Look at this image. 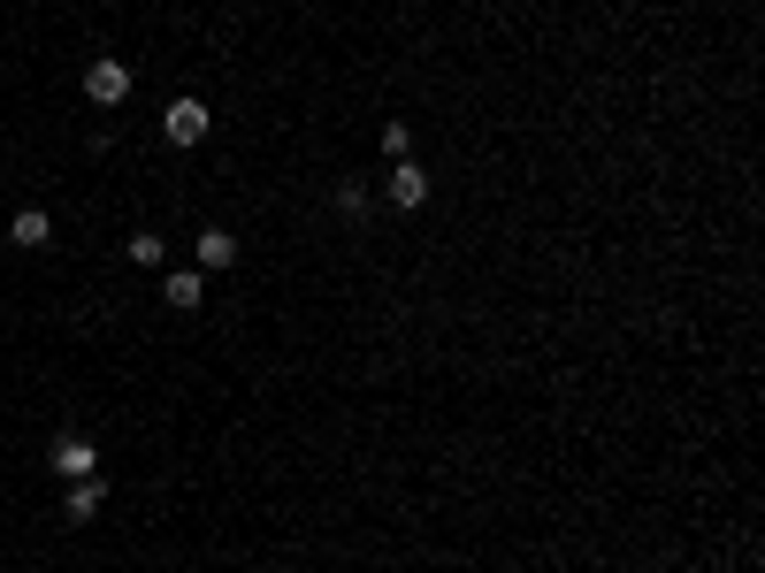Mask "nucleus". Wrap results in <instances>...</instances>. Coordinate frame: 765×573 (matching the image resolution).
<instances>
[{"label":"nucleus","instance_id":"f257e3e1","mask_svg":"<svg viewBox=\"0 0 765 573\" xmlns=\"http://www.w3.org/2000/svg\"><path fill=\"white\" fill-rule=\"evenodd\" d=\"M207 131H215L207 100H168V115H161V139L168 145H207Z\"/></svg>","mask_w":765,"mask_h":573},{"label":"nucleus","instance_id":"f03ea898","mask_svg":"<svg viewBox=\"0 0 765 573\" xmlns=\"http://www.w3.org/2000/svg\"><path fill=\"white\" fill-rule=\"evenodd\" d=\"M85 100H92V108H123V100H131V69H123L116 54H100V62L85 69Z\"/></svg>","mask_w":765,"mask_h":573},{"label":"nucleus","instance_id":"7ed1b4c3","mask_svg":"<svg viewBox=\"0 0 765 573\" xmlns=\"http://www.w3.org/2000/svg\"><path fill=\"white\" fill-rule=\"evenodd\" d=\"M54 474H69V482H85V474H100V451H92L85 436H62V443H54Z\"/></svg>","mask_w":765,"mask_h":573},{"label":"nucleus","instance_id":"20e7f679","mask_svg":"<svg viewBox=\"0 0 765 573\" xmlns=\"http://www.w3.org/2000/svg\"><path fill=\"white\" fill-rule=\"evenodd\" d=\"M422 199H429V168H414V161H398V168H391V207H406V214H414Z\"/></svg>","mask_w":765,"mask_h":573},{"label":"nucleus","instance_id":"39448f33","mask_svg":"<svg viewBox=\"0 0 765 573\" xmlns=\"http://www.w3.org/2000/svg\"><path fill=\"white\" fill-rule=\"evenodd\" d=\"M100 505H108V474H85V482H69V520H77V528H85Z\"/></svg>","mask_w":765,"mask_h":573},{"label":"nucleus","instance_id":"423d86ee","mask_svg":"<svg viewBox=\"0 0 765 573\" xmlns=\"http://www.w3.org/2000/svg\"><path fill=\"white\" fill-rule=\"evenodd\" d=\"M161 298H168V306H176V313H192V306H199V298H207V276H199V268H176V276H168V284H161Z\"/></svg>","mask_w":765,"mask_h":573},{"label":"nucleus","instance_id":"0eeeda50","mask_svg":"<svg viewBox=\"0 0 765 573\" xmlns=\"http://www.w3.org/2000/svg\"><path fill=\"white\" fill-rule=\"evenodd\" d=\"M46 238H54V222H46V214H39V207H23V214H15V222H8V245H23V253H39V245H46Z\"/></svg>","mask_w":765,"mask_h":573},{"label":"nucleus","instance_id":"6e6552de","mask_svg":"<svg viewBox=\"0 0 765 573\" xmlns=\"http://www.w3.org/2000/svg\"><path fill=\"white\" fill-rule=\"evenodd\" d=\"M238 261V238L230 230H199V268H230Z\"/></svg>","mask_w":765,"mask_h":573},{"label":"nucleus","instance_id":"1a4fd4ad","mask_svg":"<svg viewBox=\"0 0 765 573\" xmlns=\"http://www.w3.org/2000/svg\"><path fill=\"white\" fill-rule=\"evenodd\" d=\"M329 199H337V214H352V222L368 214V184H360V176H345V184H337Z\"/></svg>","mask_w":765,"mask_h":573},{"label":"nucleus","instance_id":"9d476101","mask_svg":"<svg viewBox=\"0 0 765 573\" xmlns=\"http://www.w3.org/2000/svg\"><path fill=\"white\" fill-rule=\"evenodd\" d=\"M131 261H139V268H161V261H168L161 230H139V238H131Z\"/></svg>","mask_w":765,"mask_h":573},{"label":"nucleus","instance_id":"9b49d317","mask_svg":"<svg viewBox=\"0 0 765 573\" xmlns=\"http://www.w3.org/2000/svg\"><path fill=\"white\" fill-rule=\"evenodd\" d=\"M383 153L406 161V153H414V131H406V123H383Z\"/></svg>","mask_w":765,"mask_h":573}]
</instances>
